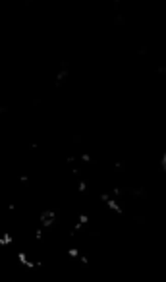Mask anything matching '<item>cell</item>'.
I'll list each match as a JSON object with an SVG mask.
<instances>
[{
  "label": "cell",
  "mask_w": 166,
  "mask_h": 282,
  "mask_svg": "<svg viewBox=\"0 0 166 282\" xmlns=\"http://www.w3.org/2000/svg\"><path fill=\"white\" fill-rule=\"evenodd\" d=\"M164 166H166V159H164Z\"/></svg>",
  "instance_id": "cell-1"
}]
</instances>
